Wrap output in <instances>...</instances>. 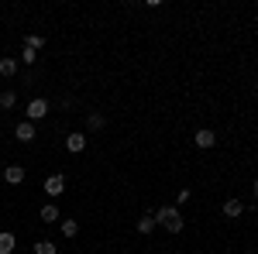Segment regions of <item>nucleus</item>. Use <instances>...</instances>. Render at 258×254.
Returning <instances> with one entry per match:
<instances>
[{"mask_svg": "<svg viewBox=\"0 0 258 254\" xmlns=\"http://www.w3.org/2000/svg\"><path fill=\"white\" fill-rule=\"evenodd\" d=\"M14 103H18V93H14V90H4V93H0V107H4V110H11Z\"/></svg>", "mask_w": 258, "mask_h": 254, "instance_id": "4468645a", "label": "nucleus"}, {"mask_svg": "<svg viewBox=\"0 0 258 254\" xmlns=\"http://www.w3.org/2000/svg\"><path fill=\"white\" fill-rule=\"evenodd\" d=\"M62 189H66V176H59V172H55V176H48V179H45V193L52 196V199H59Z\"/></svg>", "mask_w": 258, "mask_h": 254, "instance_id": "7ed1b4c3", "label": "nucleus"}, {"mask_svg": "<svg viewBox=\"0 0 258 254\" xmlns=\"http://www.w3.org/2000/svg\"><path fill=\"white\" fill-rule=\"evenodd\" d=\"M189 199H193V189H179V193H176V203H179V206H186Z\"/></svg>", "mask_w": 258, "mask_h": 254, "instance_id": "a211bd4d", "label": "nucleus"}, {"mask_svg": "<svg viewBox=\"0 0 258 254\" xmlns=\"http://www.w3.org/2000/svg\"><path fill=\"white\" fill-rule=\"evenodd\" d=\"M41 45H45V38H41V35H28V38H24V48H31V52H38Z\"/></svg>", "mask_w": 258, "mask_h": 254, "instance_id": "dca6fc26", "label": "nucleus"}, {"mask_svg": "<svg viewBox=\"0 0 258 254\" xmlns=\"http://www.w3.org/2000/svg\"><path fill=\"white\" fill-rule=\"evenodd\" d=\"M86 127H90V131H103V127H107V117H103V114H90V117H86Z\"/></svg>", "mask_w": 258, "mask_h": 254, "instance_id": "ddd939ff", "label": "nucleus"}, {"mask_svg": "<svg viewBox=\"0 0 258 254\" xmlns=\"http://www.w3.org/2000/svg\"><path fill=\"white\" fill-rule=\"evenodd\" d=\"M35 254H55V244L52 240H38L35 244Z\"/></svg>", "mask_w": 258, "mask_h": 254, "instance_id": "f3484780", "label": "nucleus"}, {"mask_svg": "<svg viewBox=\"0 0 258 254\" xmlns=\"http://www.w3.org/2000/svg\"><path fill=\"white\" fill-rule=\"evenodd\" d=\"M14 137H18L21 144H31V141H35V124H31V120H21L18 127H14Z\"/></svg>", "mask_w": 258, "mask_h": 254, "instance_id": "20e7f679", "label": "nucleus"}, {"mask_svg": "<svg viewBox=\"0 0 258 254\" xmlns=\"http://www.w3.org/2000/svg\"><path fill=\"white\" fill-rule=\"evenodd\" d=\"M45 114H48V100L35 97V100H31V103H28V120H31V124H35V120H41V117H45Z\"/></svg>", "mask_w": 258, "mask_h": 254, "instance_id": "f03ea898", "label": "nucleus"}, {"mask_svg": "<svg viewBox=\"0 0 258 254\" xmlns=\"http://www.w3.org/2000/svg\"><path fill=\"white\" fill-rule=\"evenodd\" d=\"M193 144H197V148H214V144H217V134H214L210 127H200L197 134H193Z\"/></svg>", "mask_w": 258, "mask_h": 254, "instance_id": "39448f33", "label": "nucleus"}, {"mask_svg": "<svg viewBox=\"0 0 258 254\" xmlns=\"http://www.w3.org/2000/svg\"><path fill=\"white\" fill-rule=\"evenodd\" d=\"M155 223L165 227L169 234H179V230H182V213H179L176 206H159V210H155Z\"/></svg>", "mask_w": 258, "mask_h": 254, "instance_id": "f257e3e1", "label": "nucleus"}, {"mask_svg": "<svg viewBox=\"0 0 258 254\" xmlns=\"http://www.w3.org/2000/svg\"><path fill=\"white\" fill-rule=\"evenodd\" d=\"M62 234L76 237V234H80V220H62Z\"/></svg>", "mask_w": 258, "mask_h": 254, "instance_id": "2eb2a0df", "label": "nucleus"}, {"mask_svg": "<svg viewBox=\"0 0 258 254\" xmlns=\"http://www.w3.org/2000/svg\"><path fill=\"white\" fill-rule=\"evenodd\" d=\"M41 220H45V223H55V220H62V216H59V206H55V203L41 206Z\"/></svg>", "mask_w": 258, "mask_h": 254, "instance_id": "9b49d317", "label": "nucleus"}, {"mask_svg": "<svg viewBox=\"0 0 258 254\" xmlns=\"http://www.w3.org/2000/svg\"><path fill=\"white\" fill-rule=\"evenodd\" d=\"M0 254H14V234L0 230Z\"/></svg>", "mask_w": 258, "mask_h": 254, "instance_id": "9d476101", "label": "nucleus"}, {"mask_svg": "<svg viewBox=\"0 0 258 254\" xmlns=\"http://www.w3.org/2000/svg\"><path fill=\"white\" fill-rule=\"evenodd\" d=\"M35 59H38V52H31V48L21 52V62H24V65H35Z\"/></svg>", "mask_w": 258, "mask_h": 254, "instance_id": "6ab92c4d", "label": "nucleus"}, {"mask_svg": "<svg viewBox=\"0 0 258 254\" xmlns=\"http://www.w3.org/2000/svg\"><path fill=\"white\" fill-rule=\"evenodd\" d=\"M24 176H28L24 165H7V168H4V182H7V186H21Z\"/></svg>", "mask_w": 258, "mask_h": 254, "instance_id": "423d86ee", "label": "nucleus"}, {"mask_svg": "<svg viewBox=\"0 0 258 254\" xmlns=\"http://www.w3.org/2000/svg\"><path fill=\"white\" fill-rule=\"evenodd\" d=\"M66 148H69L73 155H80L83 148H86V137H83V134H69V137H66Z\"/></svg>", "mask_w": 258, "mask_h": 254, "instance_id": "1a4fd4ad", "label": "nucleus"}, {"mask_svg": "<svg viewBox=\"0 0 258 254\" xmlns=\"http://www.w3.org/2000/svg\"><path fill=\"white\" fill-rule=\"evenodd\" d=\"M14 72H18V62H14V59H7V55H4V59H0V76H4V79H11Z\"/></svg>", "mask_w": 258, "mask_h": 254, "instance_id": "f8f14e48", "label": "nucleus"}, {"mask_svg": "<svg viewBox=\"0 0 258 254\" xmlns=\"http://www.w3.org/2000/svg\"><path fill=\"white\" fill-rule=\"evenodd\" d=\"M155 227H159V223H155V210H148V213H145V216L138 220V234H145V237H148L152 230H155Z\"/></svg>", "mask_w": 258, "mask_h": 254, "instance_id": "0eeeda50", "label": "nucleus"}, {"mask_svg": "<svg viewBox=\"0 0 258 254\" xmlns=\"http://www.w3.org/2000/svg\"><path fill=\"white\" fill-rule=\"evenodd\" d=\"M251 193H255V199H258V179H255V186H251Z\"/></svg>", "mask_w": 258, "mask_h": 254, "instance_id": "aec40b11", "label": "nucleus"}, {"mask_svg": "<svg viewBox=\"0 0 258 254\" xmlns=\"http://www.w3.org/2000/svg\"><path fill=\"white\" fill-rule=\"evenodd\" d=\"M241 213H244V203H241V199H227V203H224V216H227V220H238Z\"/></svg>", "mask_w": 258, "mask_h": 254, "instance_id": "6e6552de", "label": "nucleus"}]
</instances>
